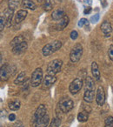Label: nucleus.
Listing matches in <instances>:
<instances>
[{
  "label": "nucleus",
  "mask_w": 113,
  "mask_h": 127,
  "mask_svg": "<svg viewBox=\"0 0 113 127\" xmlns=\"http://www.w3.org/2000/svg\"><path fill=\"white\" fill-rule=\"evenodd\" d=\"M62 46V43L59 40H54L52 42L49 43V44H45L42 49V53L44 56H50V55L53 54L56 52V51H58Z\"/></svg>",
  "instance_id": "1"
},
{
  "label": "nucleus",
  "mask_w": 113,
  "mask_h": 127,
  "mask_svg": "<svg viewBox=\"0 0 113 127\" xmlns=\"http://www.w3.org/2000/svg\"><path fill=\"white\" fill-rule=\"evenodd\" d=\"M16 66L14 64H4V65L1 66V70H0V77H1V80L3 81H6L11 78V76L16 73Z\"/></svg>",
  "instance_id": "2"
},
{
  "label": "nucleus",
  "mask_w": 113,
  "mask_h": 127,
  "mask_svg": "<svg viewBox=\"0 0 113 127\" xmlns=\"http://www.w3.org/2000/svg\"><path fill=\"white\" fill-rule=\"evenodd\" d=\"M73 107H74V102L69 97H63L62 99H60V101L57 104V108L62 113L69 112L70 111L72 110Z\"/></svg>",
  "instance_id": "3"
},
{
  "label": "nucleus",
  "mask_w": 113,
  "mask_h": 127,
  "mask_svg": "<svg viewBox=\"0 0 113 127\" xmlns=\"http://www.w3.org/2000/svg\"><path fill=\"white\" fill-rule=\"evenodd\" d=\"M63 61L61 59H54L48 64L47 66V73L48 75H52L55 76L62 69Z\"/></svg>",
  "instance_id": "4"
},
{
  "label": "nucleus",
  "mask_w": 113,
  "mask_h": 127,
  "mask_svg": "<svg viewBox=\"0 0 113 127\" xmlns=\"http://www.w3.org/2000/svg\"><path fill=\"white\" fill-rule=\"evenodd\" d=\"M84 50L83 46L80 44H76L73 48L71 49V53H70V59L72 63H77L80 60L82 55H83Z\"/></svg>",
  "instance_id": "5"
},
{
  "label": "nucleus",
  "mask_w": 113,
  "mask_h": 127,
  "mask_svg": "<svg viewBox=\"0 0 113 127\" xmlns=\"http://www.w3.org/2000/svg\"><path fill=\"white\" fill-rule=\"evenodd\" d=\"M43 80V71L41 68H37L32 72L30 78V85L32 87H37Z\"/></svg>",
  "instance_id": "6"
},
{
  "label": "nucleus",
  "mask_w": 113,
  "mask_h": 127,
  "mask_svg": "<svg viewBox=\"0 0 113 127\" xmlns=\"http://www.w3.org/2000/svg\"><path fill=\"white\" fill-rule=\"evenodd\" d=\"M84 85V82L83 79L80 78H77L70 84V86H69V90L71 92V93L72 94H77L80 90L82 89Z\"/></svg>",
  "instance_id": "7"
},
{
  "label": "nucleus",
  "mask_w": 113,
  "mask_h": 127,
  "mask_svg": "<svg viewBox=\"0 0 113 127\" xmlns=\"http://www.w3.org/2000/svg\"><path fill=\"white\" fill-rule=\"evenodd\" d=\"M96 102L98 105L102 106L105 102V92L102 86H99L97 91V95H96Z\"/></svg>",
  "instance_id": "8"
},
{
  "label": "nucleus",
  "mask_w": 113,
  "mask_h": 127,
  "mask_svg": "<svg viewBox=\"0 0 113 127\" xmlns=\"http://www.w3.org/2000/svg\"><path fill=\"white\" fill-rule=\"evenodd\" d=\"M46 106L44 105V104H40V105H38V107L37 108V110H36L35 113H34L33 115V122L35 123L36 121H37V119H39V118H41L42 117H44V115L46 114Z\"/></svg>",
  "instance_id": "9"
},
{
  "label": "nucleus",
  "mask_w": 113,
  "mask_h": 127,
  "mask_svg": "<svg viewBox=\"0 0 113 127\" xmlns=\"http://www.w3.org/2000/svg\"><path fill=\"white\" fill-rule=\"evenodd\" d=\"M56 81V78L55 76H52V75H47L43 79V88L48 89L52 85H54V83Z\"/></svg>",
  "instance_id": "10"
},
{
  "label": "nucleus",
  "mask_w": 113,
  "mask_h": 127,
  "mask_svg": "<svg viewBox=\"0 0 113 127\" xmlns=\"http://www.w3.org/2000/svg\"><path fill=\"white\" fill-rule=\"evenodd\" d=\"M27 47H28L27 42L26 41H24V42H22L21 44L14 46V47H12V52L14 53L15 55L22 54V53H24L25 51H26Z\"/></svg>",
  "instance_id": "11"
},
{
  "label": "nucleus",
  "mask_w": 113,
  "mask_h": 127,
  "mask_svg": "<svg viewBox=\"0 0 113 127\" xmlns=\"http://www.w3.org/2000/svg\"><path fill=\"white\" fill-rule=\"evenodd\" d=\"M13 15H14V10L11 9V8H7V9L4 11V19H5L6 26L10 27L11 25V19L13 18Z\"/></svg>",
  "instance_id": "12"
},
{
  "label": "nucleus",
  "mask_w": 113,
  "mask_h": 127,
  "mask_svg": "<svg viewBox=\"0 0 113 127\" xmlns=\"http://www.w3.org/2000/svg\"><path fill=\"white\" fill-rule=\"evenodd\" d=\"M101 31H102V32L104 34V36L106 37H109L111 32H112V27H111V23L108 21L103 22L102 25H101Z\"/></svg>",
  "instance_id": "13"
},
{
  "label": "nucleus",
  "mask_w": 113,
  "mask_h": 127,
  "mask_svg": "<svg viewBox=\"0 0 113 127\" xmlns=\"http://www.w3.org/2000/svg\"><path fill=\"white\" fill-rule=\"evenodd\" d=\"M69 22H70L69 17H68L67 15H65V16H64V18H62V19L59 20L58 23L55 25V28H56V31H63L68 25Z\"/></svg>",
  "instance_id": "14"
},
{
  "label": "nucleus",
  "mask_w": 113,
  "mask_h": 127,
  "mask_svg": "<svg viewBox=\"0 0 113 127\" xmlns=\"http://www.w3.org/2000/svg\"><path fill=\"white\" fill-rule=\"evenodd\" d=\"M50 121V117L48 114H45L44 117H42L41 118L37 119L35 122V127H47L48 124Z\"/></svg>",
  "instance_id": "15"
},
{
  "label": "nucleus",
  "mask_w": 113,
  "mask_h": 127,
  "mask_svg": "<svg viewBox=\"0 0 113 127\" xmlns=\"http://www.w3.org/2000/svg\"><path fill=\"white\" fill-rule=\"evenodd\" d=\"M65 15L66 14H65V12H64V10L59 8V9L53 11L52 15H51V18H52L53 20H55V21H59V20L62 19Z\"/></svg>",
  "instance_id": "16"
},
{
  "label": "nucleus",
  "mask_w": 113,
  "mask_h": 127,
  "mask_svg": "<svg viewBox=\"0 0 113 127\" xmlns=\"http://www.w3.org/2000/svg\"><path fill=\"white\" fill-rule=\"evenodd\" d=\"M28 15V12H27L25 10H20L17 12L16 16H15V22L16 24H19L26 18V16Z\"/></svg>",
  "instance_id": "17"
},
{
  "label": "nucleus",
  "mask_w": 113,
  "mask_h": 127,
  "mask_svg": "<svg viewBox=\"0 0 113 127\" xmlns=\"http://www.w3.org/2000/svg\"><path fill=\"white\" fill-rule=\"evenodd\" d=\"M21 5L25 9H30L32 10V11L37 9V4L31 0H22Z\"/></svg>",
  "instance_id": "18"
},
{
  "label": "nucleus",
  "mask_w": 113,
  "mask_h": 127,
  "mask_svg": "<svg viewBox=\"0 0 113 127\" xmlns=\"http://www.w3.org/2000/svg\"><path fill=\"white\" fill-rule=\"evenodd\" d=\"M91 72H92V75H93L94 78L97 81L100 80V71H99V68H98V65H97V64L96 62H93L91 64Z\"/></svg>",
  "instance_id": "19"
},
{
  "label": "nucleus",
  "mask_w": 113,
  "mask_h": 127,
  "mask_svg": "<svg viewBox=\"0 0 113 127\" xmlns=\"http://www.w3.org/2000/svg\"><path fill=\"white\" fill-rule=\"evenodd\" d=\"M94 96H95V92L93 90H85L84 94V99L85 102L91 103L94 100Z\"/></svg>",
  "instance_id": "20"
},
{
  "label": "nucleus",
  "mask_w": 113,
  "mask_h": 127,
  "mask_svg": "<svg viewBox=\"0 0 113 127\" xmlns=\"http://www.w3.org/2000/svg\"><path fill=\"white\" fill-rule=\"evenodd\" d=\"M85 90H95V83L92 78L90 77H86L85 83Z\"/></svg>",
  "instance_id": "21"
},
{
  "label": "nucleus",
  "mask_w": 113,
  "mask_h": 127,
  "mask_svg": "<svg viewBox=\"0 0 113 127\" xmlns=\"http://www.w3.org/2000/svg\"><path fill=\"white\" fill-rule=\"evenodd\" d=\"M8 105H9L10 110H11V111H18V110H19L20 106H21V103H20V101L18 99H15V100L11 101L8 104Z\"/></svg>",
  "instance_id": "22"
},
{
  "label": "nucleus",
  "mask_w": 113,
  "mask_h": 127,
  "mask_svg": "<svg viewBox=\"0 0 113 127\" xmlns=\"http://www.w3.org/2000/svg\"><path fill=\"white\" fill-rule=\"evenodd\" d=\"M54 0H44V10L45 11H50L54 7Z\"/></svg>",
  "instance_id": "23"
},
{
  "label": "nucleus",
  "mask_w": 113,
  "mask_h": 127,
  "mask_svg": "<svg viewBox=\"0 0 113 127\" xmlns=\"http://www.w3.org/2000/svg\"><path fill=\"white\" fill-rule=\"evenodd\" d=\"M24 41H25L24 36H22V35L17 36V37H15L14 38L11 40V47H14V46L18 45V44H21V43L24 42Z\"/></svg>",
  "instance_id": "24"
},
{
  "label": "nucleus",
  "mask_w": 113,
  "mask_h": 127,
  "mask_svg": "<svg viewBox=\"0 0 113 127\" xmlns=\"http://www.w3.org/2000/svg\"><path fill=\"white\" fill-rule=\"evenodd\" d=\"M25 77H26L25 71H21V72L18 75V78L14 80V84L15 85H20V84H22L25 80Z\"/></svg>",
  "instance_id": "25"
},
{
  "label": "nucleus",
  "mask_w": 113,
  "mask_h": 127,
  "mask_svg": "<svg viewBox=\"0 0 113 127\" xmlns=\"http://www.w3.org/2000/svg\"><path fill=\"white\" fill-rule=\"evenodd\" d=\"M89 119V116H88V112L86 111H82V112H79L78 115V120L81 123H84V122H87Z\"/></svg>",
  "instance_id": "26"
},
{
  "label": "nucleus",
  "mask_w": 113,
  "mask_h": 127,
  "mask_svg": "<svg viewBox=\"0 0 113 127\" xmlns=\"http://www.w3.org/2000/svg\"><path fill=\"white\" fill-rule=\"evenodd\" d=\"M61 125V119L58 118H55L52 119V121L51 122V125L49 127H59Z\"/></svg>",
  "instance_id": "27"
},
{
  "label": "nucleus",
  "mask_w": 113,
  "mask_h": 127,
  "mask_svg": "<svg viewBox=\"0 0 113 127\" xmlns=\"http://www.w3.org/2000/svg\"><path fill=\"white\" fill-rule=\"evenodd\" d=\"M104 127H113V117L110 116L105 118Z\"/></svg>",
  "instance_id": "28"
},
{
  "label": "nucleus",
  "mask_w": 113,
  "mask_h": 127,
  "mask_svg": "<svg viewBox=\"0 0 113 127\" xmlns=\"http://www.w3.org/2000/svg\"><path fill=\"white\" fill-rule=\"evenodd\" d=\"M18 5V0H9V8L14 10Z\"/></svg>",
  "instance_id": "29"
},
{
  "label": "nucleus",
  "mask_w": 113,
  "mask_h": 127,
  "mask_svg": "<svg viewBox=\"0 0 113 127\" xmlns=\"http://www.w3.org/2000/svg\"><path fill=\"white\" fill-rule=\"evenodd\" d=\"M78 26L79 27H83L84 25H89V21L86 18H81V19L78 21Z\"/></svg>",
  "instance_id": "30"
},
{
  "label": "nucleus",
  "mask_w": 113,
  "mask_h": 127,
  "mask_svg": "<svg viewBox=\"0 0 113 127\" xmlns=\"http://www.w3.org/2000/svg\"><path fill=\"white\" fill-rule=\"evenodd\" d=\"M6 23H5V19H4V17L3 15H1V17H0V31L1 32L4 30V27Z\"/></svg>",
  "instance_id": "31"
},
{
  "label": "nucleus",
  "mask_w": 113,
  "mask_h": 127,
  "mask_svg": "<svg viewBox=\"0 0 113 127\" xmlns=\"http://www.w3.org/2000/svg\"><path fill=\"white\" fill-rule=\"evenodd\" d=\"M108 55L109 58L111 61H113V44H111L109 46V50H108Z\"/></svg>",
  "instance_id": "32"
},
{
  "label": "nucleus",
  "mask_w": 113,
  "mask_h": 127,
  "mask_svg": "<svg viewBox=\"0 0 113 127\" xmlns=\"http://www.w3.org/2000/svg\"><path fill=\"white\" fill-rule=\"evenodd\" d=\"M98 20H99V15L98 14L94 15V16H92L91 18H90V22H91V23H93V24L98 22Z\"/></svg>",
  "instance_id": "33"
},
{
  "label": "nucleus",
  "mask_w": 113,
  "mask_h": 127,
  "mask_svg": "<svg viewBox=\"0 0 113 127\" xmlns=\"http://www.w3.org/2000/svg\"><path fill=\"white\" fill-rule=\"evenodd\" d=\"M78 33L76 31H72V32H71V38L72 39V40H76V39L78 38Z\"/></svg>",
  "instance_id": "34"
},
{
  "label": "nucleus",
  "mask_w": 113,
  "mask_h": 127,
  "mask_svg": "<svg viewBox=\"0 0 113 127\" xmlns=\"http://www.w3.org/2000/svg\"><path fill=\"white\" fill-rule=\"evenodd\" d=\"M24 126H25V125H24L23 122L20 121V120H18L14 125V127H24Z\"/></svg>",
  "instance_id": "35"
},
{
  "label": "nucleus",
  "mask_w": 113,
  "mask_h": 127,
  "mask_svg": "<svg viewBox=\"0 0 113 127\" xmlns=\"http://www.w3.org/2000/svg\"><path fill=\"white\" fill-rule=\"evenodd\" d=\"M5 115H6L5 110H1V118H2V119L5 118Z\"/></svg>",
  "instance_id": "36"
},
{
  "label": "nucleus",
  "mask_w": 113,
  "mask_h": 127,
  "mask_svg": "<svg viewBox=\"0 0 113 127\" xmlns=\"http://www.w3.org/2000/svg\"><path fill=\"white\" fill-rule=\"evenodd\" d=\"M16 119V115L15 114H10L9 115V120L10 121H14Z\"/></svg>",
  "instance_id": "37"
},
{
  "label": "nucleus",
  "mask_w": 113,
  "mask_h": 127,
  "mask_svg": "<svg viewBox=\"0 0 113 127\" xmlns=\"http://www.w3.org/2000/svg\"><path fill=\"white\" fill-rule=\"evenodd\" d=\"M90 11H91V8L87 7V8H85V9L84 13H85V14H89V13H90Z\"/></svg>",
  "instance_id": "38"
}]
</instances>
